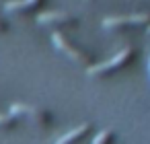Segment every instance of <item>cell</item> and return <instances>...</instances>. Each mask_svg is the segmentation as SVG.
Here are the masks:
<instances>
[{"mask_svg":"<svg viewBox=\"0 0 150 144\" xmlns=\"http://www.w3.org/2000/svg\"><path fill=\"white\" fill-rule=\"evenodd\" d=\"M134 60V50H129V48H125V50H121V52H117L115 56H111L109 60H105V62H99V64H91L88 66V74L91 76H101V74H109V72H115V70H121V68H125L129 62Z\"/></svg>","mask_w":150,"mask_h":144,"instance_id":"1","label":"cell"},{"mask_svg":"<svg viewBox=\"0 0 150 144\" xmlns=\"http://www.w3.org/2000/svg\"><path fill=\"white\" fill-rule=\"evenodd\" d=\"M148 74H150V58H148Z\"/></svg>","mask_w":150,"mask_h":144,"instance_id":"11","label":"cell"},{"mask_svg":"<svg viewBox=\"0 0 150 144\" xmlns=\"http://www.w3.org/2000/svg\"><path fill=\"white\" fill-rule=\"evenodd\" d=\"M8 113H11V115H15L17 119H19V117H29V119L41 121V123H47V121H52V119H50V115H47L43 109L31 107V105H27V103H13Z\"/></svg>","mask_w":150,"mask_h":144,"instance_id":"4","label":"cell"},{"mask_svg":"<svg viewBox=\"0 0 150 144\" xmlns=\"http://www.w3.org/2000/svg\"><path fill=\"white\" fill-rule=\"evenodd\" d=\"M0 31H6V23H4L2 19H0Z\"/></svg>","mask_w":150,"mask_h":144,"instance_id":"10","label":"cell"},{"mask_svg":"<svg viewBox=\"0 0 150 144\" xmlns=\"http://www.w3.org/2000/svg\"><path fill=\"white\" fill-rule=\"evenodd\" d=\"M91 130V123H80V126H76V128H72L70 132H66V134H62L58 140H56V144H72V142H76V140H80L86 132Z\"/></svg>","mask_w":150,"mask_h":144,"instance_id":"6","label":"cell"},{"mask_svg":"<svg viewBox=\"0 0 150 144\" xmlns=\"http://www.w3.org/2000/svg\"><path fill=\"white\" fill-rule=\"evenodd\" d=\"M148 33H150V27H148Z\"/></svg>","mask_w":150,"mask_h":144,"instance_id":"12","label":"cell"},{"mask_svg":"<svg viewBox=\"0 0 150 144\" xmlns=\"http://www.w3.org/2000/svg\"><path fill=\"white\" fill-rule=\"evenodd\" d=\"M113 132L111 130H101L95 138H93V144H111L113 142Z\"/></svg>","mask_w":150,"mask_h":144,"instance_id":"8","label":"cell"},{"mask_svg":"<svg viewBox=\"0 0 150 144\" xmlns=\"http://www.w3.org/2000/svg\"><path fill=\"white\" fill-rule=\"evenodd\" d=\"M150 21L148 13H136V15H123V17H105L103 27L107 29H117V27H127V25H144Z\"/></svg>","mask_w":150,"mask_h":144,"instance_id":"3","label":"cell"},{"mask_svg":"<svg viewBox=\"0 0 150 144\" xmlns=\"http://www.w3.org/2000/svg\"><path fill=\"white\" fill-rule=\"evenodd\" d=\"M17 123V117L11 113H0V128H13Z\"/></svg>","mask_w":150,"mask_h":144,"instance_id":"9","label":"cell"},{"mask_svg":"<svg viewBox=\"0 0 150 144\" xmlns=\"http://www.w3.org/2000/svg\"><path fill=\"white\" fill-rule=\"evenodd\" d=\"M52 41H54V45L60 50V52H64V54H68L72 60H76V62H80V64H91V54H86V52H82V50H78V48H74L62 33H52Z\"/></svg>","mask_w":150,"mask_h":144,"instance_id":"2","label":"cell"},{"mask_svg":"<svg viewBox=\"0 0 150 144\" xmlns=\"http://www.w3.org/2000/svg\"><path fill=\"white\" fill-rule=\"evenodd\" d=\"M37 21L41 25H66V23H76V17L64 11H45L37 15Z\"/></svg>","mask_w":150,"mask_h":144,"instance_id":"5","label":"cell"},{"mask_svg":"<svg viewBox=\"0 0 150 144\" xmlns=\"http://www.w3.org/2000/svg\"><path fill=\"white\" fill-rule=\"evenodd\" d=\"M43 0H8L4 4L6 11H31L35 6H39Z\"/></svg>","mask_w":150,"mask_h":144,"instance_id":"7","label":"cell"}]
</instances>
